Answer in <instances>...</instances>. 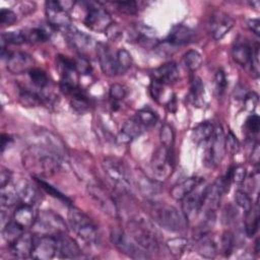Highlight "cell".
<instances>
[{
  "label": "cell",
  "instance_id": "680465c9",
  "mask_svg": "<svg viewBox=\"0 0 260 260\" xmlns=\"http://www.w3.org/2000/svg\"><path fill=\"white\" fill-rule=\"evenodd\" d=\"M250 65H251L252 74H253L255 77H258V76H259V49H258V46H257V47L255 48V50L253 51Z\"/></svg>",
  "mask_w": 260,
  "mask_h": 260
},
{
  "label": "cell",
  "instance_id": "e0dca14e",
  "mask_svg": "<svg viewBox=\"0 0 260 260\" xmlns=\"http://www.w3.org/2000/svg\"><path fill=\"white\" fill-rule=\"evenodd\" d=\"M95 51L100 67L104 74L108 76H114L118 74L116 56L113 55L110 48L103 43H98L95 45Z\"/></svg>",
  "mask_w": 260,
  "mask_h": 260
},
{
  "label": "cell",
  "instance_id": "bcb514c9",
  "mask_svg": "<svg viewBox=\"0 0 260 260\" xmlns=\"http://www.w3.org/2000/svg\"><path fill=\"white\" fill-rule=\"evenodd\" d=\"M214 86H215V91L217 93V96L221 98L225 92V89L228 86V80L222 70L216 71L214 75Z\"/></svg>",
  "mask_w": 260,
  "mask_h": 260
},
{
  "label": "cell",
  "instance_id": "603a6c76",
  "mask_svg": "<svg viewBox=\"0 0 260 260\" xmlns=\"http://www.w3.org/2000/svg\"><path fill=\"white\" fill-rule=\"evenodd\" d=\"M194 36L195 32L190 27L183 24H177L170 30L167 41L174 46H182L191 43Z\"/></svg>",
  "mask_w": 260,
  "mask_h": 260
},
{
  "label": "cell",
  "instance_id": "5b68a950",
  "mask_svg": "<svg viewBox=\"0 0 260 260\" xmlns=\"http://www.w3.org/2000/svg\"><path fill=\"white\" fill-rule=\"evenodd\" d=\"M102 168L107 178L117 187L123 190L129 189L131 178L126 165L116 156H108L104 158Z\"/></svg>",
  "mask_w": 260,
  "mask_h": 260
},
{
  "label": "cell",
  "instance_id": "83f0119b",
  "mask_svg": "<svg viewBox=\"0 0 260 260\" xmlns=\"http://www.w3.org/2000/svg\"><path fill=\"white\" fill-rule=\"evenodd\" d=\"M135 179H136V184L138 189L144 196L152 197L160 192V185L156 180L152 181L141 173L137 174Z\"/></svg>",
  "mask_w": 260,
  "mask_h": 260
},
{
  "label": "cell",
  "instance_id": "8992f818",
  "mask_svg": "<svg viewBox=\"0 0 260 260\" xmlns=\"http://www.w3.org/2000/svg\"><path fill=\"white\" fill-rule=\"evenodd\" d=\"M32 228H36L41 234L52 236L67 234L68 231L64 219L53 210L39 211Z\"/></svg>",
  "mask_w": 260,
  "mask_h": 260
},
{
  "label": "cell",
  "instance_id": "cb8c5ba5",
  "mask_svg": "<svg viewBox=\"0 0 260 260\" xmlns=\"http://www.w3.org/2000/svg\"><path fill=\"white\" fill-rule=\"evenodd\" d=\"M196 250L197 253L204 258H214L218 253V244L215 238L209 234H206L197 240Z\"/></svg>",
  "mask_w": 260,
  "mask_h": 260
},
{
  "label": "cell",
  "instance_id": "7dc6e473",
  "mask_svg": "<svg viewBox=\"0 0 260 260\" xmlns=\"http://www.w3.org/2000/svg\"><path fill=\"white\" fill-rule=\"evenodd\" d=\"M114 5L117 7V9L128 15H133L136 14L138 11V6L137 3L134 1H121V2H115Z\"/></svg>",
  "mask_w": 260,
  "mask_h": 260
},
{
  "label": "cell",
  "instance_id": "e575fe53",
  "mask_svg": "<svg viewBox=\"0 0 260 260\" xmlns=\"http://www.w3.org/2000/svg\"><path fill=\"white\" fill-rule=\"evenodd\" d=\"M203 95H204V85L202 83V80L199 77L195 76L191 80L189 99L193 104L199 106L203 102Z\"/></svg>",
  "mask_w": 260,
  "mask_h": 260
},
{
  "label": "cell",
  "instance_id": "8d00e7d4",
  "mask_svg": "<svg viewBox=\"0 0 260 260\" xmlns=\"http://www.w3.org/2000/svg\"><path fill=\"white\" fill-rule=\"evenodd\" d=\"M118 74L125 73L132 65L131 54L126 49H120L116 55Z\"/></svg>",
  "mask_w": 260,
  "mask_h": 260
},
{
  "label": "cell",
  "instance_id": "ffe728a7",
  "mask_svg": "<svg viewBox=\"0 0 260 260\" xmlns=\"http://www.w3.org/2000/svg\"><path fill=\"white\" fill-rule=\"evenodd\" d=\"M57 254L60 258L73 259L81 255V250L77 243L67 234L57 236Z\"/></svg>",
  "mask_w": 260,
  "mask_h": 260
},
{
  "label": "cell",
  "instance_id": "1f68e13d",
  "mask_svg": "<svg viewBox=\"0 0 260 260\" xmlns=\"http://www.w3.org/2000/svg\"><path fill=\"white\" fill-rule=\"evenodd\" d=\"M245 233L249 238H252L258 231L259 225V208L258 203L253 205V207L245 212Z\"/></svg>",
  "mask_w": 260,
  "mask_h": 260
},
{
  "label": "cell",
  "instance_id": "c3c4849f",
  "mask_svg": "<svg viewBox=\"0 0 260 260\" xmlns=\"http://www.w3.org/2000/svg\"><path fill=\"white\" fill-rule=\"evenodd\" d=\"M73 62H74V67H75V70L77 71V73L87 74L90 72V70H91L90 63L84 56H82V55L77 56L75 59H73Z\"/></svg>",
  "mask_w": 260,
  "mask_h": 260
},
{
  "label": "cell",
  "instance_id": "5bb4252c",
  "mask_svg": "<svg viewBox=\"0 0 260 260\" xmlns=\"http://www.w3.org/2000/svg\"><path fill=\"white\" fill-rule=\"evenodd\" d=\"M45 11L48 22L51 25L65 29L71 26V18L68 12L60 5L59 1H47Z\"/></svg>",
  "mask_w": 260,
  "mask_h": 260
},
{
  "label": "cell",
  "instance_id": "52a82bcc",
  "mask_svg": "<svg viewBox=\"0 0 260 260\" xmlns=\"http://www.w3.org/2000/svg\"><path fill=\"white\" fill-rule=\"evenodd\" d=\"M110 239L113 245L123 254L133 259L149 258V253L139 247L134 240L120 229H113L110 234Z\"/></svg>",
  "mask_w": 260,
  "mask_h": 260
},
{
  "label": "cell",
  "instance_id": "4316f807",
  "mask_svg": "<svg viewBox=\"0 0 260 260\" xmlns=\"http://www.w3.org/2000/svg\"><path fill=\"white\" fill-rule=\"evenodd\" d=\"M253 50L249 46L247 42L238 41L235 43V45L232 48V56L235 62H237L239 65L245 67L251 62Z\"/></svg>",
  "mask_w": 260,
  "mask_h": 260
},
{
  "label": "cell",
  "instance_id": "f1b7e54d",
  "mask_svg": "<svg viewBox=\"0 0 260 260\" xmlns=\"http://www.w3.org/2000/svg\"><path fill=\"white\" fill-rule=\"evenodd\" d=\"M53 27L54 26L49 23L48 26H41V27H35L27 30H23V34L26 42L43 43L50 39L53 31Z\"/></svg>",
  "mask_w": 260,
  "mask_h": 260
},
{
  "label": "cell",
  "instance_id": "816d5d0a",
  "mask_svg": "<svg viewBox=\"0 0 260 260\" xmlns=\"http://www.w3.org/2000/svg\"><path fill=\"white\" fill-rule=\"evenodd\" d=\"M246 175H247L246 168L243 167V166H237V167L231 169L230 172H229V176H230L231 181H233L237 184L243 183L246 179Z\"/></svg>",
  "mask_w": 260,
  "mask_h": 260
},
{
  "label": "cell",
  "instance_id": "9c48e42d",
  "mask_svg": "<svg viewBox=\"0 0 260 260\" xmlns=\"http://www.w3.org/2000/svg\"><path fill=\"white\" fill-rule=\"evenodd\" d=\"M150 168L156 181L166 180L171 175L173 170L171 149L164 145L158 146L151 156Z\"/></svg>",
  "mask_w": 260,
  "mask_h": 260
},
{
  "label": "cell",
  "instance_id": "f907efd6",
  "mask_svg": "<svg viewBox=\"0 0 260 260\" xmlns=\"http://www.w3.org/2000/svg\"><path fill=\"white\" fill-rule=\"evenodd\" d=\"M127 94L126 88L119 83H114L110 86L109 89V95L114 102H120L122 101Z\"/></svg>",
  "mask_w": 260,
  "mask_h": 260
},
{
  "label": "cell",
  "instance_id": "4dcf8cb0",
  "mask_svg": "<svg viewBox=\"0 0 260 260\" xmlns=\"http://www.w3.org/2000/svg\"><path fill=\"white\" fill-rule=\"evenodd\" d=\"M18 195H19L20 201H22L23 204L30 205V206H34L35 204H37L41 199V193L38 187L29 183L24 184L20 188V190L18 191Z\"/></svg>",
  "mask_w": 260,
  "mask_h": 260
},
{
  "label": "cell",
  "instance_id": "6125c7cd",
  "mask_svg": "<svg viewBox=\"0 0 260 260\" xmlns=\"http://www.w3.org/2000/svg\"><path fill=\"white\" fill-rule=\"evenodd\" d=\"M259 159H260V145L257 142L254 145V147L252 149V152H251V162L254 166H257L259 164Z\"/></svg>",
  "mask_w": 260,
  "mask_h": 260
},
{
  "label": "cell",
  "instance_id": "11a10c76",
  "mask_svg": "<svg viewBox=\"0 0 260 260\" xmlns=\"http://www.w3.org/2000/svg\"><path fill=\"white\" fill-rule=\"evenodd\" d=\"M38 183H39V185L47 192V193H49L50 195H52V196H54L55 198H58V199H60V200H63V201H68V199L62 194V193H60L58 190H56L55 188H53L51 185H49L48 183H46V182H44L43 180H38Z\"/></svg>",
  "mask_w": 260,
  "mask_h": 260
},
{
  "label": "cell",
  "instance_id": "30bf717a",
  "mask_svg": "<svg viewBox=\"0 0 260 260\" xmlns=\"http://www.w3.org/2000/svg\"><path fill=\"white\" fill-rule=\"evenodd\" d=\"M208 142L209 145L206 150L205 159L210 167H217L221 162L225 153L224 132L220 125L214 127L213 134Z\"/></svg>",
  "mask_w": 260,
  "mask_h": 260
},
{
  "label": "cell",
  "instance_id": "44dd1931",
  "mask_svg": "<svg viewBox=\"0 0 260 260\" xmlns=\"http://www.w3.org/2000/svg\"><path fill=\"white\" fill-rule=\"evenodd\" d=\"M65 30H66L67 42L71 46V48H73L74 50L80 53H83L91 47L92 39L88 35L78 30L73 26H69Z\"/></svg>",
  "mask_w": 260,
  "mask_h": 260
},
{
  "label": "cell",
  "instance_id": "7c38bea8",
  "mask_svg": "<svg viewBox=\"0 0 260 260\" xmlns=\"http://www.w3.org/2000/svg\"><path fill=\"white\" fill-rule=\"evenodd\" d=\"M57 254V236L41 234L35 236L31 258L38 260H49Z\"/></svg>",
  "mask_w": 260,
  "mask_h": 260
},
{
  "label": "cell",
  "instance_id": "9a60e30c",
  "mask_svg": "<svg viewBox=\"0 0 260 260\" xmlns=\"http://www.w3.org/2000/svg\"><path fill=\"white\" fill-rule=\"evenodd\" d=\"M235 20L222 11H217L210 17L208 27L212 38L215 41L221 40L233 27Z\"/></svg>",
  "mask_w": 260,
  "mask_h": 260
},
{
  "label": "cell",
  "instance_id": "ac0fdd59",
  "mask_svg": "<svg viewBox=\"0 0 260 260\" xmlns=\"http://www.w3.org/2000/svg\"><path fill=\"white\" fill-rule=\"evenodd\" d=\"M35 243V236L29 233H23L12 244L9 245L10 253L19 259H25L31 257Z\"/></svg>",
  "mask_w": 260,
  "mask_h": 260
},
{
  "label": "cell",
  "instance_id": "b9f144b4",
  "mask_svg": "<svg viewBox=\"0 0 260 260\" xmlns=\"http://www.w3.org/2000/svg\"><path fill=\"white\" fill-rule=\"evenodd\" d=\"M159 140L161 142V145L166 146L167 148L171 149L175 142V132L171 125L164 124L160 127L159 131Z\"/></svg>",
  "mask_w": 260,
  "mask_h": 260
},
{
  "label": "cell",
  "instance_id": "7402d4cb",
  "mask_svg": "<svg viewBox=\"0 0 260 260\" xmlns=\"http://www.w3.org/2000/svg\"><path fill=\"white\" fill-rule=\"evenodd\" d=\"M152 75H153V80L164 85H168L178 80L179 69L174 62H168L160 65L156 69H154Z\"/></svg>",
  "mask_w": 260,
  "mask_h": 260
},
{
  "label": "cell",
  "instance_id": "f5cc1de1",
  "mask_svg": "<svg viewBox=\"0 0 260 260\" xmlns=\"http://www.w3.org/2000/svg\"><path fill=\"white\" fill-rule=\"evenodd\" d=\"M17 20L16 13L10 9L2 8L0 10V22L3 25H12Z\"/></svg>",
  "mask_w": 260,
  "mask_h": 260
},
{
  "label": "cell",
  "instance_id": "6da1fadb",
  "mask_svg": "<svg viewBox=\"0 0 260 260\" xmlns=\"http://www.w3.org/2000/svg\"><path fill=\"white\" fill-rule=\"evenodd\" d=\"M23 167L37 177H50L61 166L60 155L50 147L31 145L22 152Z\"/></svg>",
  "mask_w": 260,
  "mask_h": 260
},
{
  "label": "cell",
  "instance_id": "91938a15",
  "mask_svg": "<svg viewBox=\"0 0 260 260\" xmlns=\"http://www.w3.org/2000/svg\"><path fill=\"white\" fill-rule=\"evenodd\" d=\"M11 178H12L11 171L8 170V169L2 168L1 169V173H0V187L1 188L6 187L9 184Z\"/></svg>",
  "mask_w": 260,
  "mask_h": 260
},
{
  "label": "cell",
  "instance_id": "f35d334b",
  "mask_svg": "<svg viewBox=\"0 0 260 260\" xmlns=\"http://www.w3.org/2000/svg\"><path fill=\"white\" fill-rule=\"evenodd\" d=\"M44 98L39 93L29 91V90H21L19 94V102L24 107H37L40 106L43 102Z\"/></svg>",
  "mask_w": 260,
  "mask_h": 260
},
{
  "label": "cell",
  "instance_id": "484cf974",
  "mask_svg": "<svg viewBox=\"0 0 260 260\" xmlns=\"http://www.w3.org/2000/svg\"><path fill=\"white\" fill-rule=\"evenodd\" d=\"M200 182L201 180L197 177H190L188 179H185L184 181L176 184L171 189V197L175 200H182L190 192H192L200 184Z\"/></svg>",
  "mask_w": 260,
  "mask_h": 260
},
{
  "label": "cell",
  "instance_id": "d4e9b609",
  "mask_svg": "<svg viewBox=\"0 0 260 260\" xmlns=\"http://www.w3.org/2000/svg\"><path fill=\"white\" fill-rule=\"evenodd\" d=\"M38 212H35L32 206L22 204L16 208L13 214V220L23 229L34 226Z\"/></svg>",
  "mask_w": 260,
  "mask_h": 260
},
{
  "label": "cell",
  "instance_id": "ee69618b",
  "mask_svg": "<svg viewBox=\"0 0 260 260\" xmlns=\"http://www.w3.org/2000/svg\"><path fill=\"white\" fill-rule=\"evenodd\" d=\"M28 75H29L31 82L39 88H44L49 83V78H48L47 74L39 68H32L28 72Z\"/></svg>",
  "mask_w": 260,
  "mask_h": 260
},
{
  "label": "cell",
  "instance_id": "7a4b0ae2",
  "mask_svg": "<svg viewBox=\"0 0 260 260\" xmlns=\"http://www.w3.org/2000/svg\"><path fill=\"white\" fill-rule=\"evenodd\" d=\"M128 235L134 242L148 253L158 252L159 242L157 233L152 224L143 216H135L127 223Z\"/></svg>",
  "mask_w": 260,
  "mask_h": 260
},
{
  "label": "cell",
  "instance_id": "3957f363",
  "mask_svg": "<svg viewBox=\"0 0 260 260\" xmlns=\"http://www.w3.org/2000/svg\"><path fill=\"white\" fill-rule=\"evenodd\" d=\"M151 216L155 222L169 232L180 233L186 229L187 220L177 208L164 202H154L150 208Z\"/></svg>",
  "mask_w": 260,
  "mask_h": 260
},
{
  "label": "cell",
  "instance_id": "681fc988",
  "mask_svg": "<svg viewBox=\"0 0 260 260\" xmlns=\"http://www.w3.org/2000/svg\"><path fill=\"white\" fill-rule=\"evenodd\" d=\"M224 145L225 150L232 154H235L240 150V142L233 132H229L228 135L224 136Z\"/></svg>",
  "mask_w": 260,
  "mask_h": 260
},
{
  "label": "cell",
  "instance_id": "94428289",
  "mask_svg": "<svg viewBox=\"0 0 260 260\" xmlns=\"http://www.w3.org/2000/svg\"><path fill=\"white\" fill-rule=\"evenodd\" d=\"M247 25L250 28V30H252V32L254 35H256L257 37L260 36V21L258 18L249 19L247 22Z\"/></svg>",
  "mask_w": 260,
  "mask_h": 260
},
{
  "label": "cell",
  "instance_id": "60d3db41",
  "mask_svg": "<svg viewBox=\"0 0 260 260\" xmlns=\"http://www.w3.org/2000/svg\"><path fill=\"white\" fill-rule=\"evenodd\" d=\"M135 117L138 119V121L144 126L145 129L153 126L156 121H157V116L156 114L151 111L150 109H147V108H144V109H141L139 110Z\"/></svg>",
  "mask_w": 260,
  "mask_h": 260
},
{
  "label": "cell",
  "instance_id": "6f0895ef",
  "mask_svg": "<svg viewBox=\"0 0 260 260\" xmlns=\"http://www.w3.org/2000/svg\"><path fill=\"white\" fill-rule=\"evenodd\" d=\"M244 103L248 110L254 111L258 105V95L253 91L249 92L244 96Z\"/></svg>",
  "mask_w": 260,
  "mask_h": 260
},
{
  "label": "cell",
  "instance_id": "d6a6232c",
  "mask_svg": "<svg viewBox=\"0 0 260 260\" xmlns=\"http://www.w3.org/2000/svg\"><path fill=\"white\" fill-rule=\"evenodd\" d=\"M168 250L175 257H181L189 248L190 243L186 238L177 237L167 241L166 243Z\"/></svg>",
  "mask_w": 260,
  "mask_h": 260
},
{
  "label": "cell",
  "instance_id": "ab89813d",
  "mask_svg": "<svg viewBox=\"0 0 260 260\" xmlns=\"http://www.w3.org/2000/svg\"><path fill=\"white\" fill-rule=\"evenodd\" d=\"M25 37L23 31H5L1 35V47L5 45H21L25 43Z\"/></svg>",
  "mask_w": 260,
  "mask_h": 260
},
{
  "label": "cell",
  "instance_id": "277c9868",
  "mask_svg": "<svg viewBox=\"0 0 260 260\" xmlns=\"http://www.w3.org/2000/svg\"><path fill=\"white\" fill-rule=\"evenodd\" d=\"M68 222L73 232L84 242L93 243L98 239V229L93 221L80 209L70 207L68 210Z\"/></svg>",
  "mask_w": 260,
  "mask_h": 260
},
{
  "label": "cell",
  "instance_id": "f6af8a7d",
  "mask_svg": "<svg viewBox=\"0 0 260 260\" xmlns=\"http://www.w3.org/2000/svg\"><path fill=\"white\" fill-rule=\"evenodd\" d=\"M235 201L237 205L245 212L249 211L254 205L249 194L243 190H237L235 192Z\"/></svg>",
  "mask_w": 260,
  "mask_h": 260
},
{
  "label": "cell",
  "instance_id": "4fadbf2b",
  "mask_svg": "<svg viewBox=\"0 0 260 260\" xmlns=\"http://www.w3.org/2000/svg\"><path fill=\"white\" fill-rule=\"evenodd\" d=\"M205 187H199V185L190 192L186 197L182 199V213L187 221L194 219L201 210L203 195Z\"/></svg>",
  "mask_w": 260,
  "mask_h": 260
},
{
  "label": "cell",
  "instance_id": "9f6ffc18",
  "mask_svg": "<svg viewBox=\"0 0 260 260\" xmlns=\"http://www.w3.org/2000/svg\"><path fill=\"white\" fill-rule=\"evenodd\" d=\"M105 34L107 35V37L112 40V41H118L121 37H122V29L120 28V26L115 23V22H112L110 24V26L106 29Z\"/></svg>",
  "mask_w": 260,
  "mask_h": 260
},
{
  "label": "cell",
  "instance_id": "74e56055",
  "mask_svg": "<svg viewBox=\"0 0 260 260\" xmlns=\"http://www.w3.org/2000/svg\"><path fill=\"white\" fill-rule=\"evenodd\" d=\"M20 200L18 192L12 188H8V185L4 188H1V206L9 208L16 204Z\"/></svg>",
  "mask_w": 260,
  "mask_h": 260
},
{
  "label": "cell",
  "instance_id": "ba28073f",
  "mask_svg": "<svg viewBox=\"0 0 260 260\" xmlns=\"http://www.w3.org/2000/svg\"><path fill=\"white\" fill-rule=\"evenodd\" d=\"M86 14L84 16V24L91 30L105 32L113 22L111 15L106 9L96 3H85Z\"/></svg>",
  "mask_w": 260,
  "mask_h": 260
},
{
  "label": "cell",
  "instance_id": "f546056e",
  "mask_svg": "<svg viewBox=\"0 0 260 260\" xmlns=\"http://www.w3.org/2000/svg\"><path fill=\"white\" fill-rule=\"evenodd\" d=\"M214 131V126L213 124H211L210 122H202L200 124H198L191 133V138L192 140L199 144L202 142H206L210 139V137L212 136Z\"/></svg>",
  "mask_w": 260,
  "mask_h": 260
},
{
  "label": "cell",
  "instance_id": "7bdbcfd3",
  "mask_svg": "<svg viewBox=\"0 0 260 260\" xmlns=\"http://www.w3.org/2000/svg\"><path fill=\"white\" fill-rule=\"evenodd\" d=\"M235 241H234V235L231 232H224L219 240V247L221 253L225 256L229 257L234 249Z\"/></svg>",
  "mask_w": 260,
  "mask_h": 260
},
{
  "label": "cell",
  "instance_id": "d590c367",
  "mask_svg": "<svg viewBox=\"0 0 260 260\" xmlns=\"http://www.w3.org/2000/svg\"><path fill=\"white\" fill-rule=\"evenodd\" d=\"M184 63L190 71L198 70L202 65V56L196 50H189L184 54Z\"/></svg>",
  "mask_w": 260,
  "mask_h": 260
},
{
  "label": "cell",
  "instance_id": "8fae6325",
  "mask_svg": "<svg viewBox=\"0 0 260 260\" xmlns=\"http://www.w3.org/2000/svg\"><path fill=\"white\" fill-rule=\"evenodd\" d=\"M87 193L105 214L111 217L118 216V208L113 197L102 186L90 184L87 186Z\"/></svg>",
  "mask_w": 260,
  "mask_h": 260
},
{
  "label": "cell",
  "instance_id": "e7e4bbea",
  "mask_svg": "<svg viewBox=\"0 0 260 260\" xmlns=\"http://www.w3.org/2000/svg\"><path fill=\"white\" fill-rule=\"evenodd\" d=\"M250 4H251V6H253L255 8H259L260 2L259 1H252V2H250Z\"/></svg>",
  "mask_w": 260,
  "mask_h": 260
},
{
  "label": "cell",
  "instance_id": "836d02e7",
  "mask_svg": "<svg viewBox=\"0 0 260 260\" xmlns=\"http://www.w3.org/2000/svg\"><path fill=\"white\" fill-rule=\"evenodd\" d=\"M23 233H24V229L21 228L19 224H17L14 220L7 222L2 230L3 239L8 245L12 244Z\"/></svg>",
  "mask_w": 260,
  "mask_h": 260
},
{
  "label": "cell",
  "instance_id": "2e32d148",
  "mask_svg": "<svg viewBox=\"0 0 260 260\" xmlns=\"http://www.w3.org/2000/svg\"><path fill=\"white\" fill-rule=\"evenodd\" d=\"M34 64L35 60L32 56L26 52L10 53L6 61L7 69L12 74H22L29 72L34 68Z\"/></svg>",
  "mask_w": 260,
  "mask_h": 260
},
{
  "label": "cell",
  "instance_id": "be15d7a7",
  "mask_svg": "<svg viewBox=\"0 0 260 260\" xmlns=\"http://www.w3.org/2000/svg\"><path fill=\"white\" fill-rule=\"evenodd\" d=\"M12 142V138L8 134H2L1 135V151L4 152L5 148L8 147Z\"/></svg>",
  "mask_w": 260,
  "mask_h": 260
},
{
  "label": "cell",
  "instance_id": "db71d44e",
  "mask_svg": "<svg viewBox=\"0 0 260 260\" xmlns=\"http://www.w3.org/2000/svg\"><path fill=\"white\" fill-rule=\"evenodd\" d=\"M246 128L252 134H257L260 129V119L257 115L252 114L246 120Z\"/></svg>",
  "mask_w": 260,
  "mask_h": 260
},
{
  "label": "cell",
  "instance_id": "d6986e66",
  "mask_svg": "<svg viewBox=\"0 0 260 260\" xmlns=\"http://www.w3.org/2000/svg\"><path fill=\"white\" fill-rule=\"evenodd\" d=\"M144 130V126L138 121L136 117L130 118L123 124L120 131L118 132L117 140L120 143L127 144L137 138L139 135H141Z\"/></svg>",
  "mask_w": 260,
  "mask_h": 260
}]
</instances>
